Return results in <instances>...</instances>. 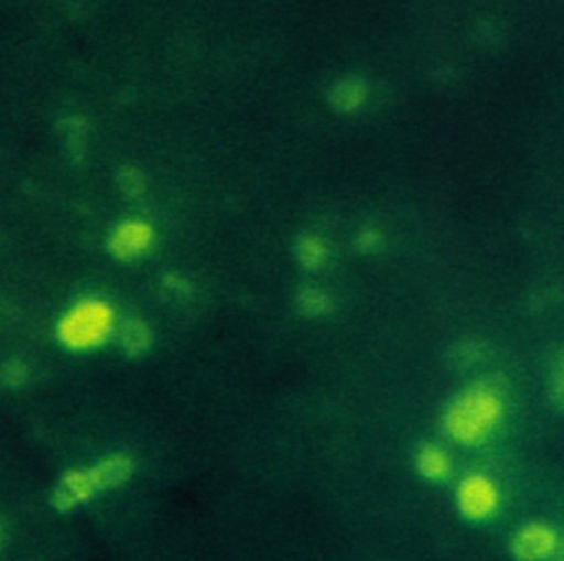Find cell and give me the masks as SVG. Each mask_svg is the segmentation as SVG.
Listing matches in <instances>:
<instances>
[{"instance_id":"1","label":"cell","mask_w":564,"mask_h":561,"mask_svg":"<svg viewBox=\"0 0 564 561\" xmlns=\"http://www.w3.org/2000/svg\"><path fill=\"white\" fill-rule=\"evenodd\" d=\"M113 312L100 300H84L67 315L58 326L62 342L72 349H90L100 346L113 330Z\"/></svg>"},{"instance_id":"2","label":"cell","mask_w":564,"mask_h":561,"mask_svg":"<svg viewBox=\"0 0 564 561\" xmlns=\"http://www.w3.org/2000/svg\"><path fill=\"white\" fill-rule=\"evenodd\" d=\"M130 472V462L124 458H108L98 467L67 475L57 490V504L70 508L90 498L95 492L123 481Z\"/></svg>"},{"instance_id":"3","label":"cell","mask_w":564,"mask_h":561,"mask_svg":"<svg viewBox=\"0 0 564 561\" xmlns=\"http://www.w3.org/2000/svg\"><path fill=\"white\" fill-rule=\"evenodd\" d=\"M153 240V230L141 220L121 224L111 236V249L121 259H131L143 253Z\"/></svg>"}]
</instances>
